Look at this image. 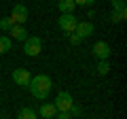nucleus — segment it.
I'll return each instance as SVG.
<instances>
[{
    "label": "nucleus",
    "instance_id": "f03ea898",
    "mask_svg": "<svg viewBox=\"0 0 127 119\" xmlns=\"http://www.w3.org/2000/svg\"><path fill=\"white\" fill-rule=\"evenodd\" d=\"M40 51H42L40 36H28L26 41H23V53H26V55L36 58V55H40Z\"/></svg>",
    "mask_w": 127,
    "mask_h": 119
},
{
    "label": "nucleus",
    "instance_id": "6e6552de",
    "mask_svg": "<svg viewBox=\"0 0 127 119\" xmlns=\"http://www.w3.org/2000/svg\"><path fill=\"white\" fill-rule=\"evenodd\" d=\"M30 72H28L26 68H15L13 70V81L17 83V85H21V87H28L30 85Z\"/></svg>",
    "mask_w": 127,
    "mask_h": 119
},
{
    "label": "nucleus",
    "instance_id": "aec40b11",
    "mask_svg": "<svg viewBox=\"0 0 127 119\" xmlns=\"http://www.w3.org/2000/svg\"><path fill=\"white\" fill-rule=\"evenodd\" d=\"M55 119H72V115H70L68 111H62V113L57 111V115H55Z\"/></svg>",
    "mask_w": 127,
    "mask_h": 119
},
{
    "label": "nucleus",
    "instance_id": "7ed1b4c3",
    "mask_svg": "<svg viewBox=\"0 0 127 119\" xmlns=\"http://www.w3.org/2000/svg\"><path fill=\"white\" fill-rule=\"evenodd\" d=\"M76 23H78V19H76V15H74V13H62V15H59V19H57L59 30H64L66 34H72L74 28H76Z\"/></svg>",
    "mask_w": 127,
    "mask_h": 119
},
{
    "label": "nucleus",
    "instance_id": "f3484780",
    "mask_svg": "<svg viewBox=\"0 0 127 119\" xmlns=\"http://www.w3.org/2000/svg\"><path fill=\"white\" fill-rule=\"evenodd\" d=\"M112 11H119V13H127V11H125V0H112Z\"/></svg>",
    "mask_w": 127,
    "mask_h": 119
},
{
    "label": "nucleus",
    "instance_id": "a211bd4d",
    "mask_svg": "<svg viewBox=\"0 0 127 119\" xmlns=\"http://www.w3.org/2000/svg\"><path fill=\"white\" fill-rule=\"evenodd\" d=\"M68 113L72 115V119H74V117H81V115H83V109H81V106H76V104H72V109H70Z\"/></svg>",
    "mask_w": 127,
    "mask_h": 119
},
{
    "label": "nucleus",
    "instance_id": "6ab92c4d",
    "mask_svg": "<svg viewBox=\"0 0 127 119\" xmlns=\"http://www.w3.org/2000/svg\"><path fill=\"white\" fill-rule=\"evenodd\" d=\"M93 2H95V0H74V4H76V6H91Z\"/></svg>",
    "mask_w": 127,
    "mask_h": 119
},
{
    "label": "nucleus",
    "instance_id": "412c9836",
    "mask_svg": "<svg viewBox=\"0 0 127 119\" xmlns=\"http://www.w3.org/2000/svg\"><path fill=\"white\" fill-rule=\"evenodd\" d=\"M70 43H72V45H78V43H81V41H78V38L74 36V34H70Z\"/></svg>",
    "mask_w": 127,
    "mask_h": 119
},
{
    "label": "nucleus",
    "instance_id": "39448f33",
    "mask_svg": "<svg viewBox=\"0 0 127 119\" xmlns=\"http://www.w3.org/2000/svg\"><path fill=\"white\" fill-rule=\"evenodd\" d=\"M110 55H112V49H110V45L106 41H97L93 45V58L97 60V62H104V60H108Z\"/></svg>",
    "mask_w": 127,
    "mask_h": 119
},
{
    "label": "nucleus",
    "instance_id": "f257e3e1",
    "mask_svg": "<svg viewBox=\"0 0 127 119\" xmlns=\"http://www.w3.org/2000/svg\"><path fill=\"white\" fill-rule=\"evenodd\" d=\"M51 87H53V83H51V79L47 77V74H36V77L30 79L28 89H30V94H32L34 98L45 100V98L51 94Z\"/></svg>",
    "mask_w": 127,
    "mask_h": 119
},
{
    "label": "nucleus",
    "instance_id": "9d476101",
    "mask_svg": "<svg viewBox=\"0 0 127 119\" xmlns=\"http://www.w3.org/2000/svg\"><path fill=\"white\" fill-rule=\"evenodd\" d=\"M9 32L13 34V38H15V41H21V43H23V41L28 38V30H26L23 26H13V28L9 30Z\"/></svg>",
    "mask_w": 127,
    "mask_h": 119
},
{
    "label": "nucleus",
    "instance_id": "20e7f679",
    "mask_svg": "<svg viewBox=\"0 0 127 119\" xmlns=\"http://www.w3.org/2000/svg\"><path fill=\"white\" fill-rule=\"evenodd\" d=\"M11 19H13L15 26H23V23L30 19V13H28L26 4H21V2L13 4V11H11Z\"/></svg>",
    "mask_w": 127,
    "mask_h": 119
},
{
    "label": "nucleus",
    "instance_id": "4468645a",
    "mask_svg": "<svg viewBox=\"0 0 127 119\" xmlns=\"http://www.w3.org/2000/svg\"><path fill=\"white\" fill-rule=\"evenodd\" d=\"M127 17V13H119V11H110V21L112 23H123Z\"/></svg>",
    "mask_w": 127,
    "mask_h": 119
},
{
    "label": "nucleus",
    "instance_id": "dca6fc26",
    "mask_svg": "<svg viewBox=\"0 0 127 119\" xmlns=\"http://www.w3.org/2000/svg\"><path fill=\"white\" fill-rule=\"evenodd\" d=\"M13 26H15V23H13V19H11V17L0 19V30H2V32H9V30H11Z\"/></svg>",
    "mask_w": 127,
    "mask_h": 119
},
{
    "label": "nucleus",
    "instance_id": "9b49d317",
    "mask_svg": "<svg viewBox=\"0 0 127 119\" xmlns=\"http://www.w3.org/2000/svg\"><path fill=\"white\" fill-rule=\"evenodd\" d=\"M17 119H38V113L32 109V106H23L17 113Z\"/></svg>",
    "mask_w": 127,
    "mask_h": 119
},
{
    "label": "nucleus",
    "instance_id": "423d86ee",
    "mask_svg": "<svg viewBox=\"0 0 127 119\" xmlns=\"http://www.w3.org/2000/svg\"><path fill=\"white\" fill-rule=\"evenodd\" d=\"M93 30H95V28H93V23H91V21H78L72 34L78 38V41H85V38H89L91 34H93Z\"/></svg>",
    "mask_w": 127,
    "mask_h": 119
},
{
    "label": "nucleus",
    "instance_id": "ddd939ff",
    "mask_svg": "<svg viewBox=\"0 0 127 119\" xmlns=\"http://www.w3.org/2000/svg\"><path fill=\"white\" fill-rule=\"evenodd\" d=\"M11 45H13V41H11L9 36H4V34H2V36H0V55L6 53V51H11Z\"/></svg>",
    "mask_w": 127,
    "mask_h": 119
},
{
    "label": "nucleus",
    "instance_id": "2eb2a0df",
    "mask_svg": "<svg viewBox=\"0 0 127 119\" xmlns=\"http://www.w3.org/2000/svg\"><path fill=\"white\" fill-rule=\"evenodd\" d=\"M110 72V64H108V60H104V62H97V74L100 77H104V74Z\"/></svg>",
    "mask_w": 127,
    "mask_h": 119
},
{
    "label": "nucleus",
    "instance_id": "f8f14e48",
    "mask_svg": "<svg viewBox=\"0 0 127 119\" xmlns=\"http://www.w3.org/2000/svg\"><path fill=\"white\" fill-rule=\"evenodd\" d=\"M57 9L62 11V13H74L76 4H74V0H59V2H57Z\"/></svg>",
    "mask_w": 127,
    "mask_h": 119
},
{
    "label": "nucleus",
    "instance_id": "0eeeda50",
    "mask_svg": "<svg viewBox=\"0 0 127 119\" xmlns=\"http://www.w3.org/2000/svg\"><path fill=\"white\" fill-rule=\"evenodd\" d=\"M55 109L62 113V111H70L72 109V104H74V100H72V96H70L68 92H59L57 96H55Z\"/></svg>",
    "mask_w": 127,
    "mask_h": 119
},
{
    "label": "nucleus",
    "instance_id": "1a4fd4ad",
    "mask_svg": "<svg viewBox=\"0 0 127 119\" xmlns=\"http://www.w3.org/2000/svg\"><path fill=\"white\" fill-rule=\"evenodd\" d=\"M36 113H38V117H42V119H55L57 109H55L53 102H45V104H40V109H38Z\"/></svg>",
    "mask_w": 127,
    "mask_h": 119
}]
</instances>
